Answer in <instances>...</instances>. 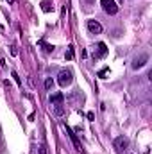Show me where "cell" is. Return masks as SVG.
Masks as SVG:
<instances>
[{"label": "cell", "mask_w": 152, "mask_h": 154, "mask_svg": "<svg viewBox=\"0 0 152 154\" xmlns=\"http://www.w3.org/2000/svg\"><path fill=\"white\" fill-rule=\"evenodd\" d=\"M100 5L108 14H116L118 13V5H116L114 0H100Z\"/></svg>", "instance_id": "obj_1"}, {"label": "cell", "mask_w": 152, "mask_h": 154, "mask_svg": "<svg viewBox=\"0 0 152 154\" xmlns=\"http://www.w3.org/2000/svg\"><path fill=\"white\" fill-rule=\"evenodd\" d=\"M57 82H59V86H68V84H72V72H68V70H61L59 72V77H57Z\"/></svg>", "instance_id": "obj_2"}, {"label": "cell", "mask_w": 152, "mask_h": 154, "mask_svg": "<svg viewBox=\"0 0 152 154\" xmlns=\"http://www.w3.org/2000/svg\"><path fill=\"white\" fill-rule=\"evenodd\" d=\"M113 147H114V151H116V152H122L123 149H127V147H129V140H127L125 136H118V138H114Z\"/></svg>", "instance_id": "obj_3"}, {"label": "cell", "mask_w": 152, "mask_h": 154, "mask_svg": "<svg viewBox=\"0 0 152 154\" xmlns=\"http://www.w3.org/2000/svg\"><path fill=\"white\" fill-rule=\"evenodd\" d=\"M88 31L91 34H100L102 32V25L97 20H88Z\"/></svg>", "instance_id": "obj_4"}, {"label": "cell", "mask_w": 152, "mask_h": 154, "mask_svg": "<svg viewBox=\"0 0 152 154\" xmlns=\"http://www.w3.org/2000/svg\"><path fill=\"white\" fill-rule=\"evenodd\" d=\"M147 61H149V56H147V54H141L140 57H136V59L132 61V68H134V70H138V68H143Z\"/></svg>", "instance_id": "obj_5"}, {"label": "cell", "mask_w": 152, "mask_h": 154, "mask_svg": "<svg viewBox=\"0 0 152 154\" xmlns=\"http://www.w3.org/2000/svg\"><path fill=\"white\" fill-rule=\"evenodd\" d=\"M65 129H66V134H70V138H72V142H74L75 149H77V151H81V142L77 140V134H74V131H72L70 127H66V125H65Z\"/></svg>", "instance_id": "obj_6"}, {"label": "cell", "mask_w": 152, "mask_h": 154, "mask_svg": "<svg viewBox=\"0 0 152 154\" xmlns=\"http://www.w3.org/2000/svg\"><path fill=\"white\" fill-rule=\"evenodd\" d=\"M63 100H65L63 93H54V95H50V102H52V106H54V104H63Z\"/></svg>", "instance_id": "obj_7"}, {"label": "cell", "mask_w": 152, "mask_h": 154, "mask_svg": "<svg viewBox=\"0 0 152 154\" xmlns=\"http://www.w3.org/2000/svg\"><path fill=\"white\" fill-rule=\"evenodd\" d=\"M97 48H99V54H97L99 57H102V56H106V52H108V48H106V45H104V43H99V45H97Z\"/></svg>", "instance_id": "obj_8"}, {"label": "cell", "mask_w": 152, "mask_h": 154, "mask_svg": "<svg viewBox=\"0 0 152 154\" xmlns=\"http://www.w3.org/2000/svg\"><path fill=\"white\" fill-rule=\"evenodd\" d=\"M52 86H54V81H52V79H47V81H45V88L50 91V90H52Z\"/></svg>", "instance_id": "obj_9"}, {"label": "cell", "mask_w": 152, "mask_h": 154, "mask_svg": "<svg viewBox=\"0 0 152 154\" xmlns=\"http://www.w3.org/2000/svg\"><path fill=\"white\" fill-rule=\"evenodd\" d=\"M39 45H43V47H45V50H47V52H52V50H54V47H52V45H47V43H45V41H39Z\"/></svg>", "instance_id": "obj_10"}, {"label": "cell", "mask_w": 152, "mask_h": 154, "mask_svg": "<svg viewBox=\"0 0 152 154\" xmlns=\"http://www.w3.org/2000/svg\"><path fill=\"white\" fill-rule=\"evenodd\" d=\"M38 154H47V147H45V145H39L38 147Z\"/></svg>", "instance_id": "obj_11"}, {"label": "cell", "mask_w": 152, "mask_h": 154, "mask_svg": "<svg viewBox=\"0 0 152 154\" xmlns=\"http://www.w3.org/2000/svg\"><path fill=\"white\" fill-rule=\"evenodd\" d=\"M74 57V50H72V47L68 48V52H66V59H72Z\"/></svg>", "instance_id": "obj_12"}, {"label": "cell", "mask_w": 152, "mask_h": 154, "mask_svg": "<svg viewBox=\"0 0 152 154\" xmlns=\"http://www.w3.org/2000/svg\"><path fill=\"white\" fill-rule=\"evenodd\" d=\"M11 54H13V56H16V54H18V48H16V45H13V47H11Z\"/></svg>", "instance_id": "obj_13"}, {"label": "cell", "mask_w": 152, "mask_h": 154, "mask_svg": "<svg viewBox=\"0 0 152 154\" xmlns=\"http://www.w3.org/2000/svg\"><path fill=\"white\" fill-rule=\"evenodd\" d=\"M13 77H14V81H16L18 84H22V81H20V77H18V74H16V72H13Z\"/></svg>", "instance_id": "obj_14"}, {"label": "cell", "mask_w": 152, "mask_h": 154, "mask_svg": "<svg viewBox=\"0 0 152 154\" xmlns=\"http://www.w3.org/2000/svg\"><path fill=\"white\" fill-rule=\"evenodd\" d=\"M106 74H108V68H104V70H100V72H99V77H104Z\"/></svg>", "instance_id": "obj_15"}, {"label": "cell", "mask_w": 152, "mask_h": 154, "mask_svg": "<svg viewBox=\"0 0 152 154\" xmlns=\"http://www.w3.org/2000/svg\"><path fill=\"white\" fill-rule=\"evenodd\" d=\"M116 2H120V4H122V2H123V0H116Z\"/></svg>", "instance_id": "obj_16"}, {"label": "cell", "mask_w": 152, "mask_h": 154, "mask_svg": "<svg viewBox=\"0 0 152 154\" xmlns=\"http://www.w3.org/2000/svg\"><path fill=\"white\" fill-rule=\"evenodd\" d=\"M7 2H9V4H11V2H13V0H7Z\"/></svg>", "instance_id": "obj_17"}]
</instances>
